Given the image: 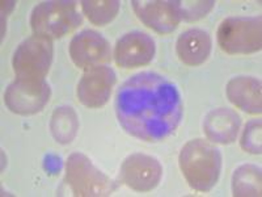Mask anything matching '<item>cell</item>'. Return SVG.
Returning <instances> with one entry per match:
<instances>
[{
    "label": "cell",
    "mask_w": 262,
    "mask_h": 197,
    "mask_svg": "<svg viewBox=\"0 0 262 197\" xmlns=\"http://www.w3.org/2000/svg\"><path fill=\"white\" fill-rule=\"evenodd\" d=\"M118 123L133 137L158 142L179 128L182 119L181 96L176 86L156 72L128 78L117 92Z\"/></svg>",
    "instance_id": "cell-1"
},
{
    "label": "cell",
    "mask_w": 262,
    "mask_h": 197,
    "mask_svg": "<svg viewBox=\"0 0 262 197\" xmlns=\"http://www.w3.org/2000/svg\"><path fill=\"white\" fill-rule=\"evenodd\" d=\"M179 163L185 179L194 191H211L221 176V151L201 138L189 141L182 147Z\"/></svg>",
    "instance_id": "cell-2"
},
{
    "label": "cell",
    "mask_w": 262,
    "mask_h": 197,
    "mask_svg": "<svg viewBox=\"0 0 262 197\" xmlns=\"http://www.w3.org/2000/svg\"><path fill=\"white\" fill-rule=\"evenodd\" d=\"M83 21L75 2L51 0L34 7L30 15V27L37 36L51 40L60 38L79 27Z\"/></svg>",
    "instance_id": "cell-3"
},
{
    "label": "cell",
    "mask_w": 262,
    "mask_h": 197,
    "mask_svg": "<svg viewBox=\"0 0 262 197\" xmlns=\"http://www.w3.org/2000/svg\"><path fill=\"white\" fill-rule=\"evenodd\" d=\"M261 30V16L227 17L217 29V44L222 50L231 55L256 53L262 46Z\"/></svg>",
    "instance_id": "cell-4"
},
{
    "label": "cell",
    "mask_w": 262,
    "mask_h": 197,
    "mask_svg": "<svg viewBox=\"0 0 262 197\" xmlns=\"http://www.w3.org/2000/svg\"><path fill=\"white\" fill-rule=\"evenodd\" d=\"M66 183L79 197L109 196L114 191L113 182L81 152H72L66 162Z\"/></svg>",
    "instance_id": "cell-5"
},
{
    "label": "cell",
    "mask_w": 262,
    "mask_h": 197,
    "mask_svg": "<svg viewBox=\"0 0 262 197\" xmlns=\"http://www.w3.org/2000/svg\"><path fill=\"white\" fill-rule=\"evenodd\" d=\"M54 57L53 41L34 36L23 41L13 54L12 67L17 79L30 82L45 81Z\"/></svg>",
    "instance_id": "cell-6"
},
{
    "label": "cell",
    "mask_w": 262,
    "mask_h": 197,
    "mask_svg": "<svg viewBox=\"0 0 262 197\" xmlns=\"http://www.w3.org/2000/svg\"><path fill=\"white\" fill-rule=\"evenodd\" d=\"M50 95V86L46 81L30 82L16 78L6 90L4 103L13 113L29 116L41 112L48 104Z\"/></svg>",
    "instance_id": "cell-7"
},
{
    "label": "cell",
    "mask_w": 262,
    "mask_h": 197,
    "mask_svg": "<svg viewBox=\"0 0 262 197\" xmlns=\"http://www.w3.org/2000/svg\"><path fill=\"white\" fill-rule=\"evenodd\" d=\"M163 176V167L156 158L142 152L131 154L123 161L121 180L137 192H149L158 187Z\"/></svg>",
    "instance_id": "cell-8"
},
{
    "label": "cell",
    "mask_w": 262,
    "mask_h": 197,
    "mask_svg": "<svg viewBox=\"0 0 262 197\" xmlns=\"http://www.w3.org/2000/svg\"><path fill=\"white\" fill-rule=\"evenodd\" d=\"M70 57L80 69H92L111 60V45L100 33L83 30L70 42Z\"/></svg>",
    "instance_id": "cell-9"
},
{
    "label": "cell",
    "mask_w": 262,
    "mask_h": 197,
    "mask_svg": "<svg viewBox=\"0 0 262 197\" xmlns=\"http://www.w3.org/2000/svg\"><path fill=\"white\" fill-rule=\"evenodd\" d=\"M116 82V72L107 66L100 65L85 70L78 84L79 100L88 108L102 107L111 97Z\"/></svg>",
    "instance_id": "cell-10"
},
{
    "label": "cell",
    "mask_w": 262,
    "mask_h": 197,
    "mask_svg": "<svg viewBox=\"0 0 262 197\" xmlns=\"http://www.w3.org/2000/svg\"><path fill=\"white\" fill-rule=\"evenodd\" d=\"M155 42L147 33L130 32L117 41L114 48V61L119 67L135 69L146 66L154 60Z\"/></svg>",
    "instance_id": "cell-11"
},
{
    "label": "cell",
    "mask_w": 262,
    "mask_h": 197,
    "mask_svg": "<svg viewBox=\"0 0 262 197\" xmlns=\"http://www.w3.org/2000/svg\"><path fill=\"white\" fill-rule=\"evenodd\" d=\"M131 4L139 20L160 34L172 33L181 21L170 0H134Z\"/></svg>",
    "instance_id": "cell-12"
},
{
    "label": "cell",
    "mask_w": 262,
    "mask_h": 197,
    "mask_svg": "<svg viewBox=\"0 0 262 197\" xmlns=\"http://www.w3.org/2000/svg\"><path fill=\"white\" fill-rule=\"evenodd\" d=\"M240 125L242 120L235 111L229 108H217L205 117L203 130L211 142L229 145L237 137Z\"/></svg>",
    "instance_id": "cell-13"
},
{
    "label": "cell",
    "mask_w": 262,
    "mask_h": 197,
    "mask_svg": "<svg viewBox=\"0 0 262 197\" xmlns=\"http://www.w3.org/2000/svg\"><path fill=\"white\" fill-rule=\"evenodd\" d=\"M227 97L238 109L250 114H259L262 111L261 81L254 76H236L228 82Z\"/></svg>",
    "instance_id": "cell-14"
},
{
    "label": "cell",
    "mask_w": 262,
    "mask_h": 197,
    "mask_svg": "<svg viewBox=\"0 0 262 197\" xmlns=\"http://www.w3.org/2000/svg\"><path fill=\"white\" fill-rule=\"evenodd\" d=\"M212 41L207 32L193 28L180 34L176 44L177 55L186 66H201L211 53Z\"/></svg>",
    "instance_id": "cell-15"
},
{
    "label": "cell",
    "mask_w": 262,
    "mask_h": 197,
    "mask_svg": "<svg viewBox=\"0 0 262 197\" xmlns=\"http://www.w3.org/2000/svg\"><path fill=\"white\" fill-rule=\"evenodd\" d=\"M79 129L76 112L71 107H59L51 116L50 130L57 142L67 145L74 141Z\"/></svg>",
    "instance_id": "cell-16"
},
{
    "label": "cell",
    "mask_w": 262,
    "mask_h": 197,
    "mask_svg": "<svg viewBox=\"0 0 262 197\" xmlns=\"http://www.w3.org/2000/svg\"><path fill=\"white\" fill-rule=\"evenodd\" d=\"M261 168L254 164L240 166L232 176L233 196H261Z\"/></svg>",
    "instance_id": "cell-17"
},
{
    "label": "cell",
    "mask_w": 262,
    "mask_h": 197,
    "mask_svg": "<svg viewBox=\"0 0 262 197\" xmlns=\"http://www.w3.org/2000/svg\"><path fill=\"white\" fill-rule=\"evenodd\" d=\"M118 0H83L81 8L84 15L95 25H106L119 11Z\"/></svg>",
    "instance_id": "cell-18"
},
{
    "label": "cell",
    "mask_w": 262,
    "mask_h": 197,
    "mask_svg": "<svg viewBox=\"0 0 262 197\" xmlns=\"http://www.w3.org/2000/svg\"><path fill=\"white\" fill-rule=\"evenodd\" d=\"M215 2L212 0H200V2H181L174 0V7L177 9L180 18L185 21H196L205 17L214 8Z\"/></svg>",
    "instance_id": "cell-19"
},
{
    "label": "cell",
    "mask_w": 262,
    "mask_h": 197,
    "mask_svg": "<svg viewBox=\"0 0 262 197\" xmlns=\"http://www.w3.org/2000/svg\"><path fill=\"white\" fill-rule=\"evenodd\" d=\"M261 120H252L245 125L242 135V149L250 154H261Z\"/></svg>",
    "instance_id": "cell-20"
}]
</instances>
